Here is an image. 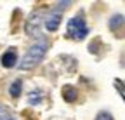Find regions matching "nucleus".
<instances>
[{
	"label": "nucleus",
	"mask_w": 125,
	"mask_h": 120,
	"mask_svg": "<svg viewBox=\"0 0 125 120\" xmlns=\"http://www.w3.org/2000/svg\"><path fill=\"white\" fill-rule=\"evenodd\" d=\"M47 45H49V44H47L45 38L38 40L37 44H33V45L28 49V52L24 54L23 61L19 63V68H21V70H30V68L37 66L42 59H43L45 52H47Z\"/></svg>",
	"instance_id": "nucleus-1"
},
{
	"label": "nucleus",
	"mask_w": 125,
	"mask_h": 120,
	"mask_svg": "<svg viewBox=\"0 0 125 120\" xmlns=\"http://www.w3.org/2000/svg\"><path fill=\"white\" fill-rule=\"evenodd\" d=\"M66 30H68V37L70 38H75V40H82L89 33L87 24H85V21L80 16H78V18H71L68 21V28Z\"/></svg>",
	"instance_id": "nucleus-2"
},
{
	"label": "nucleus",
	"mask_w": 125,
	"mask_h": 120,
	"mask_svg": "<svg viewBox=\"0 0 125 120\" xmlns=\"http://www.w3.org/2000/svg\"><path fill=\"white\" fill-rule=\"evenodd\" d=\"M59 21H61V11L56 9L52 12L47 14V18H45V28L49 30V32H56L57 26H59Z\"/></svg>",
	"instance_id": "nucleus-3"
},
{
	"label": "nucleus",
	"mask_w": 125,
	"mask_h": 120,
	"mask_svg": "<svg viewBox=\"0 0 125 120\" xmlns=\"http://www.w3.org/2000/svg\"><path fill=\"white\" fill-rule=\"evenodd\" d=\"M26 32H28V35H37L38 33V12L31 14V18L28 19Z\"/></svg>",
	"instance_id": "nucleus-4"
},
{
	"label": "nucleus",
	"mask_w": 125,
	"mask_h": 120,
	"mask_svg": "<svg viewBox=\"0 0 125 120\" xmlns=\"http://www.w3.org/2000/svg\"><path fill=\"white\" fill-rule=\"evenodd\" d=\"M16 61H18V56H16L14 51H9V52H5V54L2 56V65H4L5 68H12V66L16 65Z\"/></svg>",
	"instance_id": "nucleus-5"
},
{
	"label": "nucleus",
	"mask_w": 125,
	"mask_h": 120,
	"mask_svg": "<svg viewBox=\"0 0 125 120\" xmlns=\"http://www.w3.org/2000/svg\"><path fill=\"white\" fill-rule=\"evenodd\" d=\"M62 98H64V101H68V103H73V101L76 99V91H75V87L66 85L64 89H62Z\"/></svg>",
	"instance_id": "nucleus-6"
},
{
	"label": "nucleus",
	"mask_w": 125,
	"mask_h": 120,
	"mask_svg": "<svg viewBox=\"0 0 125 120\" xmlns=\"http://www.w3.org/2000/svg\"><path fill=\"white\" fill-rule=\"evenodd\" d=\"M21 87H23V82H21V80H14L12 85H10V91H9L10 96H12V98H18V96L21 94Z\"/></svg>",
	"instance_id": "nucleus-7"
},
{
	"label": "nucleus",
	"mask_w": 125,
	"mask_h": 120,
	"mask_svg": "<svg viewBox=\"0 0 125 120\" xmlns=\"http://www.w3.org/2000/svg\"><path fill=\"white\" fill-rule=\"evenodd\" d=\"M0 120H12V115L9 110H5L4 106H0Z\"/></svg>",
	"instance_id": "nucleus-8"
},
{
	"label": "nucleus",
	"mask_w": 125,
	"mask_h": 120,
	"mask_svg": "<svg viewBox=\"0 0 125 120\" xmlns=\"http://www.w3.org/2000/svg\"><path fill=\"white\" fill-rule=\"evenodd\" d=\"M96 120H113V117L109 115L108 111H101V113L96 117Z\"/></svg>",
	"instance_id": "nucleus-9"
},
{
	"label": "nucleus",
	"mask_w": 125,
	"mask_h": 120,
	"mask_svg": "<svg viewBox=\"0 0 125 120\" xmlns=\"http://www.w3.org/2000/svg\"><path fill=\"white\" fill-rule=\"evenodd\" d=\"M30 103H33V104L40 103V94H38V92H31V94H30Z\"/></svg>",
	"instance_id": "nucleus-10"
},
{
	"label": "nucleus",
	"mask_w": 125,
	"mask_h": 120,
	"mask_svg": "<svg viewBox=\"0 0 125 120\" xmlns=\"http://www.w3.org/2000/svg\"><path fill=\"white\" fill-rule=\"evenodd\" d=\"M115 85L118 87V92H120V96L123 98V84H122V80H115Z\"/></svg>",
	"instance_id": "nucleus-11"
}]
</instances>
